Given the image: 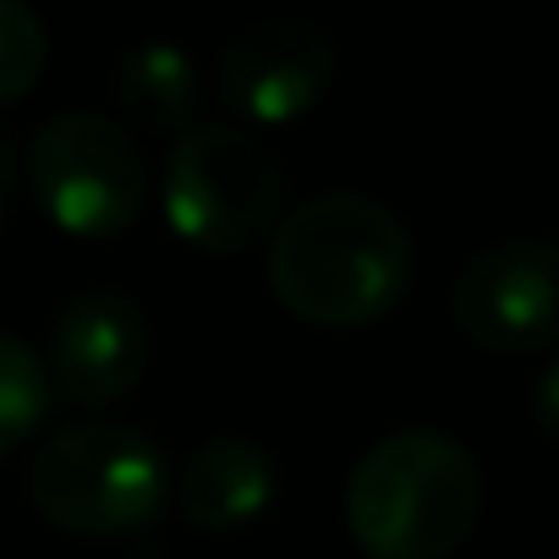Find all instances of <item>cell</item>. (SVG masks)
I'll use <instances>...</instances> for the list:
<instances>
[{"mask_svg":"<svg viewBox=\"0 0 559 559\" xmlns=\"http://www.w3.org/2000/svg\"><path fill=\"white\" fill-rule=\"evenodd\" d=\"M412 263L417 252L406 225L362 192L308 198L269 230L274 302L319 330H362L390 319L412 292Z\"/></svg>","mask_w":559,"mask_h":559,"instance_id":"1","label":"cell"},{"mask_svg":"<svg viewBox=\"0 0 559 559\" xmlns=\"http://www.w3.org/2000/svg\"><path fill=\"white\" fill-rule=\"evenodd\" d=\"M483 510V466L444 428L384 433L346 477V532L368 559H444Z\"/></svg>","mask_w":559,"mask_h":559,"instance_id":"2","label":"cell"},{"mask_svg":"<svg viewBox=\"0 0 559 559\" xmlns=\"http://www.w3.org/2000/svg\"><path fill=\"white\" fill-rule=\"evenodd\" d=\"M28 499L72 537H132L165 515L170 461L132 423H72L39 444Z\"/></svg>","mask_w":559,"mask_h":559,"instance_id":"3","label":"cell"},{"mask_svg":"<svg viewBox=\"0 0 559 559\" xmlns=\"http://www.w3.org/2000/svg\"><path fill=\"white\" fill-rule=\"evenodd\" d=\"M280 159L241 127H187L165 154L159 203L170 230L198 252H247L280 225Z\"/></svg>","mask_w":559,"mask_h":559,"instance_id":"4","label":"cell"},{"mask_svg":"<svg viewBox=\"0 0 559 559\" xmlns=\"http://www.w3.org/2000/svg\"><path fill=\"white\" fill-rule=\"evenodd\" d=\"M45 219L67 236H121L148 203V165L138 138L99 110L50 116L17 165Z\"/></svg>","mask_w":559,"mask_h":559,"instance_id":"5","label":"cell"},{"mask_svg":"<svg viewBox=\"0 0 559 559\" xmlns=\"http://www.w3.org/2000/svg\"><path fill=\"white\" fill-rule=\"evenodd\" d=\"M335 83V45L302 17H274L236 34L214 61V94L247 127H286Z\"/></svg>","mask_w":559,"mask_h":559,"instance_id":"6","label":"cell"},{"mask_svg":"<svg viewBox=\"0 0 559 559\" xmlns=\"http://www.w3.org/2000/svg\"><path fill=\"white\" fill-rule=\"evenodd\" d=\"M554 263L559 252L537 236H515L466 258L450 292L461 335L499 357L543 346L554 335Z\"/></svg>","mask_w":559,"mask_h":559,"instance_id":"7","label":"cell"},{"mask_svg":"<svg viewBox=\"0 0 559 559\" xmlns=\"http://www.w3.org/2000/svg\"><path fill=\"white\" fill-rule=\"evenodd\" d=\"M154 362V330L121 292H83L50 324V390L78 406H116L143 384Z\"/></svg>","mask_w":559,"mask_h":559,"instance_id":"8","label":"cell"},{"mask_svg":"<svg viewBox=\"0 0 559 559\" xmlns=\"http://www.w3.org/2000/svg\"><path fill=\"white\" fill-rule=\"evenodd\" d=\"M274 499V461L247 433H214L198 444L176 477V504L198 532H241L252 526Z\"/></svg>","mask_w":559,"mask_h":559,"instance_id":"9","label":"cell"},{"mask_svg":"<svg viewBox=\"0 0 559 559\" xmlns=\"http://www.w3.org/2000/svg\"><path fill=\"white\" fill-rule=\"evenodd\" d=\"M116 105L143 132H187L198 116V67L170 39H143L116 61Z\"/></svg>","mask_w":559,"mask_h":559,"instance_id":"10","label":"cell"},{"mask_svg":"<svg viewBox=\"0 0 559 559\" xmlns=\"http://www.w3.org/2000/svg\"><path fill=\"white\" fill-rule=\"evenodd\" d=\"M50 395L56 390L39 352L0 330V461L34 439V428L50 417Z\"/></svg>","mask_w":559,"mask_h":559,"instance_id":"11","label":"cell"},{"mask_svg":"<svg viewBox=\"0 0 559 559\" xmlns=\"http://www.w3.org/2000/svg\"><path fill=\"white\" fill-rule=\"evenodd\" d=\"M50 61V34L34 7L23 0H0V105H17L34 94Z\"/></svg>","mask_w":559,"mask_h":559,"instance_id":"12","label":"cell"},{"mask_svg":"<svg viewBox=\"0 0 559 559\" xmlns=\"http://www.w3.org/2000/svg\"><path fill=\"white\" fill-rule=\"evenodd\" d=\"M17 187H23L17 148H12V132L0 127V225H7V214H12V203H17Z\"/></svg>","mask_w":559,"mask_h":559,"instance_id":"13","label":"cell"},{"mask_svg":"<svg viewBox=\"0 0 559 559\" xmlns=\"http://www.w3.org/2000/svg\"><path fill=\"white\" fill-rule=\"evenodd\" d=\"M554 384H559V373L543 368V379H537V428L543 433H554Z\"/></svg>","mask_w":559,"mask_h":559,"instance_id":"14","label":"cell"}]
</instances>
